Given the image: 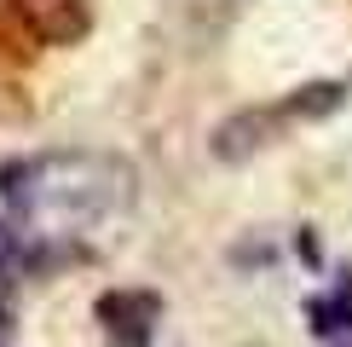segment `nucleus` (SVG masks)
Returning <instances> with one entry per match:
<instances>
[{
  "mask_svg": "<svg viewBox=\"0 0 352 347\" xmlns=\"http://www.w3.org/2000/svg\"><path fill=\"white\" fill-rule=\"evenodd\" d=\"M306 318H312V330H346V324H352V284H341V289L324 295V301H312Z\"/></svg>",
  "mask_w": 352,
  "mask_h": 347,
  "instance_id": "nucleus-4",
  "label": "nucleus"
},
{
  "mask_svg": "<svg viewBox=\"0 0 352 347\" xmlns=\"http://www.w3.org/2000/svg\"><path fill=\"white\" fill-rule=\"evenodd\" d=\"M133 197V168L110 156H41L6 168V202L41 238H76Z\"/></svg>",
  "mask_w": 352,
  "mask_h": 347,
  "instance_id": "nucleus-1",
  "label": "nucleus"
},
{
  "mask_svg": "<svg viewBox=\"0 0 352 347\" xmlns=\"http://www.w3.org/2000/svg\"><path fill=\"white\" fill-rule=\"evenodd\" d=\"M98 318L110 324L116 341L144 347V341H151V324H156V301L139 295V289H127V295H104V301H98Z\"/></svg>",
  "mask_w": 352,
  "mask_h": 347,
  "instance_id": "nucleus-3",
  "label": "nucleus"
},
{
  "mask_svg": "<svg viewBox=\"0 0 352 347\" xmlns=\"http://www.w3.org/2000/svg\"><path fill=\"white\" fill-rule=\"evenodd\" d=\"M12 6H18V18L35 29L41 41H52V47H69L87 29V0H12Z\"/></svg>",
  "mask_w": 352,
  "mask_h": 347,
  "instance_id": "nucleus-2",
  "label": "nucleus"
},
{
  "mask_svg": "<svg viewBox=\"0 0 352 347\" xmlns=\"http://www.w3.org/2000/svg\"><path fill=\"white\" fill-rule=\"evenodd\" d=\"M6 249H12V231H6V226H0V260H6Z\"/></svg>",
  "mask_w": 352,
  "mask_h": 347,
  "instance_id": "nucleus-5",
  "label": "nucleus"
}]
</instances>
